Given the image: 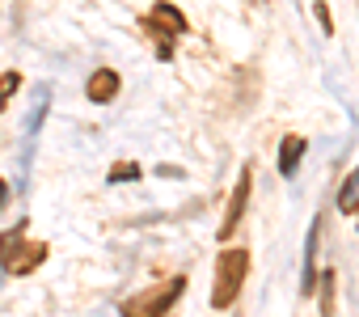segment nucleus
I'll return each mask as SVG.
<instances>
[{
	"label": "nucleus",
	"mask_w": 359,
	"mask_h": 317,
	"mask_svg": "<svg viewBox=\"0 0 359 317\" xmlns=\"http://www.w3.org/2000/svg\"><path fill=\"white\" fill-rule=\"evenodd\" d=\"M245 271H250V254L245 250H224L220 262H216V283H212V309H229L245 283Z\"/></svg>",
	"instance_id": "obj_1"
},
{
	"label": "nucleus",
	"mask_w": 359,
	"mask_h": 317,
	"mask_svg": "<svg viewBox=\"0 0 359 317\" xmlns=\"http://www.w3.org/2000/svg\"><path fill=\"white\" fill-rule=\"evenodd\" d=\"M22 241H26V233L22 229H9L5 237H0V267H5V271H13V275H30L39 262H43V245L34 250V254H22Z\"/></svg>",
	"instance_id": "obj_3"
},
{
	"label": "nucleus",
	"mask_w": 359,
	"mask_h": 317,
	"mask_svg": "<svg viewBox=\"0 0 359 317\" xmlns=\"http://www.w3.org/2000/svg\"><path fill=\"white\" fill-rule=\"evenodd\" d=\"M182 288H187V279L177 275V279H169V288L140 292V296H131V300L123 304V317H165V313H169V304L182 296Z\"/></svg>",
	"instance_id": "obj_2"
},
{
	"label": "nucleus",
	"mask_w": 359,
	"mask_h": 317,
	"mask_svg": "<svg viewBox=\"0 0 359 317\" xmlns=\"http://www.w3.org/2000/svg\"><path fill=\"white\" fill-rule=\"evenodd\" d=\"M5 195H9V191H5V182H0V208H5Z\"/></svg>",
	"instance_id": "obj_13"
},
{
	"label": "nucleus",
	"mask_w": 359,
	"mask_h": 317,
	"mask_svg": "<svg viewBox=\"0 0 359 317\" xmlns=\"http://www.w3.org/2000/svg\"><path fill=\"white\" fill-rule=\"evenodd\" d=\"M152 18H156L161 26H169L173 34H187V18H182V13H177L173 5H165V0H161V5H156V9H152Z\"/></svg>",
	"instance_id": "obj_8"
},
{
	"label": "nucleus",
	"mask_w": 359,
	"mask_h": 317,
	"mask_svg": "<svg viewBox=\"0 0 359 317\" xmlns=\"http://www.w3.org/2000/svg\"><path fill=\"white\" fill-rule=\"evenodd\" d=\"M245 199H250V170H241V178H237V191H233L229 212H224V220H220V241L233 237V229H237V220H241V212H245Z\"/></svg>",
	"instance_id": "obj_4"
},
{
	"label": "nucleus",
	"mask_w": 359,
	"mask_h": 317,
	"mask_svg": "<svg viewBox=\"0 0 359 317\" xmlns=\"http://www.w3.org/2000/svg\"><path fill=\"white\" fill-rule=\"evenodd\" d=\"M355 208H359V166H355V174L338 191V212H355Z\"/></svg>",
	"instance_id": "obj_9"
},
{
	"label": "nucleus",
	"mask_w": 359,
	"mask_h": 317,
	"mask_svg": "<svg viewBox=\"0 0 359 317\" xmlns=\"http://www.w3.org/2000/svg\"><path fill=\"white\" fill-rule=\"evenodd\" d=\"M85 93H89V102H97V106L114 102V97H118V72H114V68H97V72L89 76Z\"/></svg>",
	"instance_id": "obj_5"
},
{
	"label": "nucleus",
	"mask_w": 359,
	"mask_h": 317,
	"mask_svg": "<svg viewBox=\"0 0 359 317\" xmlns=\"http://www.w3.org/2000/svg\"><path fill=\"white\" fill-rule=\"evenodd\" d=\"M300 156H304V140H300V135H283V144H279V174H283V178L296 174Z\"/></svg>",
	"instance_id": "obj_7"
},
{
	"label": "nucleus",
	"mask_w": 359,
	"mask_h": 317,
	"mask_svg": "<svg viewBox=\"0 0 359 317\" xmlns=\"http://www.w3.org/2000/svg\"><path fill=\"white\" fill-rule=\"evenodd\" d=\"M321 317H334V271L321 279Z\"/></svg>",
	"instance_id": "obj_10"
},
{
	"label": "nucleus",
	"mask_w": 359,
	"mask_h": 317,
	"mask_svg": "<svg viewBox=\"0 0 359 317\" xmlns=\"http://www.w3.org/2000/svg\"><path fill=\"white\" fill-rule=\"evenodd\" d=\"M317 237H321V220H313V229H309V237H304V267H300V292H304V296L317 292V267H313V258H317Z\"/></svg>",
	"instance_id": "obj_6"
},
{
	"label": "nucleus",
	"mask_w": 359,
	"mask_h": 317,
	"mask_svg": "<svg viewBox=\"0 0 359 317\" xmlns=\"http://www.w3.org/2000/svg\"><path fill=\"white\" fill-rule=\"evenodd\" d=\"M313 13H317L321 30H325V34H334V18H330V5H325V0H317V5H313Z\"/></svg>",
	"instance_id": "obj_12"
},
{
	"label": "nucleus",
	"mask_w": 359,
	"mask_h": 317,
	"mask_svg": "<svg viewBox=\"0 0 359 317\" xmlns=\"http://www.w3.org/2000/svg\"><path fill=\"white\" fill-rule=\"evenodd\" d=\"M127 178H131V182L140 178V166H135V161H118V166L110 170V182H127Z\"/></svg>",
	"instance_id": "obj_11"
}]
</instances>
